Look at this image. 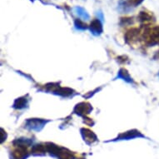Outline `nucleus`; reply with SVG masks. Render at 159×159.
Returning <instances> with one entry per match:
<instances>
[{"mask_svg":"<svg viewBox=\"0 0 159 159\" xmlns=\"http://www.w3.org/2000/svg\"><path fill=\"white\" fill-rule=\"evenodd\" d=\"M146 40L149 44L159 43V27L148 29L146 32Z\"/></svg>","mask_w":159,"mask_h":159,"instance_id":"nucleus-1","label":"nucleus"},{"mask_svg":"<svg viewBox=\"0 0 159 159\" xmlns=\"http://www.w3.org/2000/svg\"><path fill=\"white\" fill-rule=\"evenodd\" d=\"M143 1V0H133V2L135 4H138V3H140Z\"/></svg>","mask_w":159,"mask_h":159,"instance_id":"nucleus-2","label":"nucleus"}]
</instances>
